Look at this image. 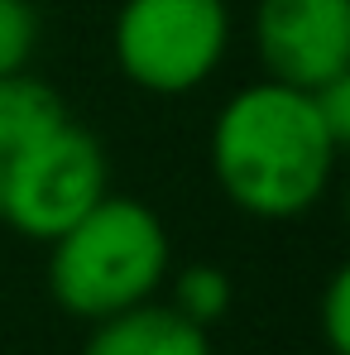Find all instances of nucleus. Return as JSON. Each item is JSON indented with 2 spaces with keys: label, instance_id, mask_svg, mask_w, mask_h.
Masks as SVG:
<instances>
[{
  "label": "nucleus",
  "instance_id": "obj_3",
  "mask_svg": "<svg viewBox=\"0 0 350 355\" xmlns=\"http://www.w3.org/2000/svg\"><path fill=\"white\" fill-rule=\"evenodd\" d=\"M231 0H120L111 19V58L144 96H192L231 53Z\"/></svg>",
  "mask_w": 350,
  "mask_h": 355
},
{
  "label": "nucleus",
  "instance_id": "obj_12",
  "mask_svg": "<svg viewBox=\"0 0 350 355\" xmlns=\"http://www.w3.org/2000/svg\"><path fill=\"white\" fill-rule=\"evenodd\" d=\"M5 159H10V154H5V144H0V173H5Z\"/></svg>",
  "mask_w": 350,
  "mask_h": 355
},
{
  "label": "nucleus",
  "instance_id": "obj_4",
  "mask_svg": "<svg viewBox=\"0 0 350 355\" xmlns=\"http://www.w3.org/2000/svg\"><path fill=\"white\" fill-rule=\"evenodd\" d=\"M111 192V164L91 130L67 116L19 144L0 173V221L24 240L49 245Z\"/></svg>",
  "mask_w": 350,
  "mask_h": 355
},
{
  "label": "nucleus",
  "instance_id": "obj_5",
  "mask_svg": "<svg viewBox=\"0 0 350 355\" xmlns=\"http://www.w3.org/2000/svg\"><path fill=\"white\" fill-rule=\"evenodd\" d=\"M250 39L264 77L317 92L350 67V0H254Z\"/></svg>",
  "mask_w": 350,
  "mask_h": 355
},
{
  "label": "nucleus",
  "instance_id": "obj_10",
  "mask_svg": "<svg viewBox=\"0 0 350 355\" xmlns=\"http://www.w3.org/2000/svg\"><path fill=\"white\" fill-rule=\"evenodd\" d=\"M312 96H317V111H322V125L336 154H350V67H341L331 82H322Z\"/></svg>",
  "mask_w": 350,
  "mask_h": 355
},
{
  "label": "nucleus",
  "instance_id": "obj_11",
  "mask_svg": "<svg viewBox=\"0 0 350 355\" xmlns=\"http://www.w3.org/2000/svg\"><path fill=\"white\" fill-rule=\"evenodd\" d=\"M341 207H346V221H350V178H346V187H341Z\"/></svg>",
  "mask_w": 350,
  "mask_h": 355
},
{
  "label": "nucleus",
  "instance_id": "obj_2",
  "mask_svg": "<svg viewBox=\"0 0 350 355\" xmlns=\"http://www.w3.org/2000/svg\"><path fill=\"white\" fill-rule=\"evenodd\" d=\"M168 274L173 240L164 216L125 192H106L87 216L49 240V297L87 327L159 297Z\"/></svg>",
  "mask_w": 350,
  "mask_h": 355
},
{
  "label": "nucleus",
  "instance_id": "obj_6",
  "mask_svg": "<svg viewBox=\"0 0 350 355\" xmlns=\"http://www.w3.org/2000/svg\"><path fill=\"white\" fill-rule=\"evenodd\" d=\"M82 355H211V331L149 297L116 317L91 322Z\"/></svg>",
  "mask_w": 350,
  "mask_h": 355
},
{
  "label": "nucleus",
  "instance_id": "obj_7",
  "mask_svg": "<svg viewBox=\"0 0 350 355\" xmlns=\"http://www.w3.org/2000/svg\"><path fill=\"white\" fill-rule=\"evenodd\" d=\"M231 302H235V284L221 264H187V269L168 274V307L182 312L187 322L207 327V331L231 312Z\"/></svg>",
  "mask_w": 350,
  "mask_h": 355
},
{
  "label": "nucleus",
  "instance_id": "obj_1",
  "mask_svg": "<svg viewBox=\"0 0 350 355\" xmlns=\"http://www.w3.org/2000/svg\"><path fill=\"white\" fill-rule=\"evenodd\" d=\"M211 178L221 197L250 221L307 216L336 178V144L322 125L317 96L274 77L245 82L211 120Z\"/></svg>",
  "mask_w": 350,
  "mask_h": 355
},
{
  "label": "nucleus",
  "instance_id": "obj_9",
  "mask_svg": "<svg viewBox=\"0 0 350 355\" xmlns=\"http://www.w3.org/2000/svg\"><path fill=\"white\" fill-rule=\"evenodd\" d=\"M317 327L331 355H350V259H341L322 288L317 302Z\"/></svg>",
  "mask_w": 350,
  "mask_h": 355
},
{
  "label": "nucleus",
  "instance_id": "obj_8",
  "mask_svg": "<svg viewBox=\"0 0 350 355\" xmlns=\"http://www.w3.org/2000/svg\"><path fill=\"white\" fill-rule=\"evenodd\" d=\"M39 49V5L34 0H0V77H15L34 62Z\"/></svg>",
  "mask_w": 350,
  "mask_h": 355
}]
</instances>
